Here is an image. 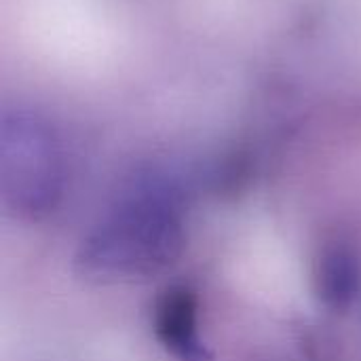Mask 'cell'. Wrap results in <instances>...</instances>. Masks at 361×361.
<instances>
[{
	"mask_svg": "<svg viewBox=\"0 0 361 361\" xmlns=\"http://www.w3.org/2000/svg\"><path fill=\"white\" fill-rule=\"evenodd\" d=\"M184 245L180 188L163 173H148L87 233L74 262L89 281H146L167 271Z\"/></svg>",
	"mask_w": 361,
	"mask_h": 361,
	"instance_id": "cell-1",
	"label": "cell"
},
{
	"mask_svg": "<svg viewBox=\"0 0 361 361\" xmlns=\"http://www.w3.org/2000/svg\"><path fill=\"white\" fill-rule=\"evenodd\" d=\"M315 288L319 300L328 309H349L361 288V264L357 254L345 243H332L324 247L315 267Z\"/></svg>",
	"mask_w": 361,
	"mask_h": 361,
	"instance_id": "cell-4",
	"label": "cell"
},
{
	"mask_svg": "<svg viewBox=\"0 0 361 361\" xmlns=\"http://www.w3.org/2000/svg\"><path fill=\"white\" fill-rule=\"evenodd\" d=\"M63 184L59 144L32 112L4 114L0 129V188L21 218H40L57 205Z\"/></svg>",
	"mask_w": 361,
	"mask_h": 361,
	"instance_id": "cell-2",
	"label": "cell"
},
{
	"mask_svg": "<svg viewBox=\"0 0 361 361\" xmlns=\"http://www.w3.org/2000/svg\"><path fill=\"white\" fill-rule=\"evenodd\" d=\"M152 330L178 361H214L212 349L199 336V298L192 288L178 283L161 292L152 311Z\"/></svg>",
	"mask_w": 361,
	"mask_h": 361,
	"instance_id": "cell-3",
	"label": "cell"
}]
</instances>
